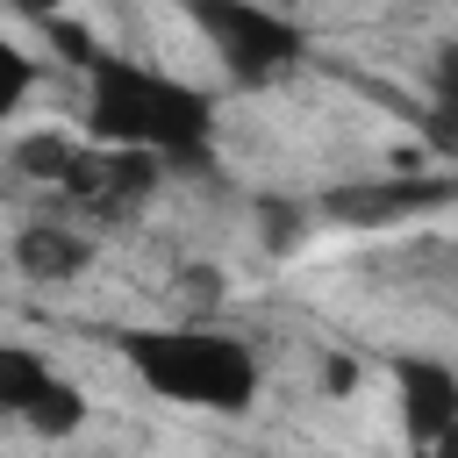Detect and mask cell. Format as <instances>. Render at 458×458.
<instances>
[{"label":"cell","instance_id":"6da1fadb","mask_svg":"<svg viewBox=\"0 0 458 458\" xmlns=\"http://www.w3.org/2000/svg\"><path fill=\"white\" fill-rule=\"evenodd\" d=\"M86 129L107 150H143V157H172V165H200L215 143V100L172 72L129 64V57H100L86 72Z\"/></svg>","mask_w":458,"mask_h":458},{"label":"cell","instance_id":"7a4b0ae2","mask_svg":"<svg viewBox=\"0 0 458 458\" xmlns=\"http://www.w3.org/2000/svg\"><path fill=\"white\" fill-rule=\"evenodd\" d=\"M122 365L179 408H208V415H243L258 401V351L229 329H129L122 336Z\"/></svg>","mask_w":458,"mask_h":458},{"label":"cell","instance_id":"3957f363","mask_svg":"<svg viewBox=\"0 0 458 458\" xmlns=\"http://www.w3.org/2000/svg\"><path fill=\"white\" fill-rule=\"evenodd\" d=\"M179 7L215 43V57L229 64V79H243V86H265V79L293 72L301 50H308V36L293 29V14L272 7V0H179Z\"/></svg>","mask_w":458,"mask_h":458},{"label":"cell","instance_id":"277c9868","mask_svg":"<svg viewBox=\"0 0 458 458\" xmlns=\"http://www.w3.org/2000/svg\"><path fill=\"white\" fill-rule=\"evenodd\" d=\"M394 386H401V422L422 444H437L444 429H458V372L437 365V358H401L394 365Z\"/></svg>","mask_w":458,"mask_h":458},{"label":"cell","instance_id":"5b68a950","mask_svg":"<svg viewBox=\"0 0 458 458\" xmlns=\"http://www.w3.org/2000/svg\"><path fill=\"white\" fill-rule=\"evenodd\" d=\"M458 186L451 179H372V186H344V193H329V215L336 222H365V229H379V222H394V215H422V208H437V200H451Z\"/></svg>","mask_w":458,"mask_h":458},{"label":"cell","instance_id":"8992f818","mask_svg":"<svg viewBox=\"0 0 458 458\" xmlns=\"http://www.w3.org/2000/svg\"><path fill=\"white\" fill-rule=\"evenodd\" d=\"M14 265H21L29 279H50V286H57V279H72V272L86 265V243L64 236L57 222H36V229L14 236Z\"/></svg>","mask_w":458,"mask_h":458},{"label":"cell","instance_id":"52a82bcc","mask_svg":"<svg viewBox=\"0 0 458 458\" xmlns=\"http://www.w3.org/2000/svg\"><path fill=\"white\" fill-rule=\"evenodd\" d=\"M21 422H29L36 437H72V429L86 422V394H79L72 379H57V372H50V379H43L36 394H29V408H21Z\"/></svg>","mask_w":458,"mask_h":458},{"label":"cell","instance_id":"ba28073f","mask_svg":"<svg viewBox=\"0 0 458 458\" xmlns=\"http://www.w3.org/2000/svg\"><path fill=\"white\" fill-rule=\"evenodd\" d=\"M43 379H50V365H43L29 344H0V408H7V415H21Z\"/></svg>","mask_w":458,"mask_h":458},{"label":"cell","instance_id":"9c48e42d","mask_svg":"<svg viewBox=\"0 0 458 458\" xmlns=\"http://www.w3.org/2000/svg\"><path fill=\"white\" fill-rule=\"evenodd\" d=\"M429 136L458 157V43L437 50V100H429Z\"/></svg>","mask_w":458,"mask_h":458},{"label":"cell","instance_id":"30bf717a","mask_svg":"<svg viewBox=\"0 0 458 458\" xmlns=\"http://www.w3.org/2000/svg\"><path fill=\"white\" fill-rule=\"evenodd\" d=\"M79 165V150L57 136V129H43V136H21L14 143V172H29V179H64Z\"/></svg>","mask_w":458,"mask_h":458},{"label":"cell","instance_id":"8fae6325","mask_svg":"<svg viewBox=\"0 0 458 458\" xmlns=\"http://www.w3.org/2000/svg\"><path fill=\"white\" fill-rule=\"evenodd\" d=\"M29 86H36L29 57H21V50H0V114H14V107L29 100Z\"/></svg>","mask_w":458,"mask_h":458},{"label":"cell","instance_id":"7c38bea8","mask_svg":"<svg viewBox=\"0 0 458 458\" xmlns=\"http://www.w3.org/2000/svg\"><path fill=\"white\" fill-rule=\"evenodd\" d=\"M57 7L64 0H14V14H43V21H57Z\"/></svg>","mask_w":458,"mask_h":458},{"label":"cell","instance_id":"4fadbf2b","mask_svg":"<svg viewBox=\"0 0 458 458\" xmlns=\"http://www.w3.org/2000/svg\"><path fill=\"white\" fill-rule=\"evenodd\" d=\"M422 458H458V429H444L437 444H422Z\"/></svg>","mask_w":458,"mask_h":458},{"label":"cell","instance_id":"5bb4252c","mask_svg":"<svg viewBox=\"0 0 458 458\" xmlns=\"http://www.w3.org/2000/svg\"><path fill=\"white\" fill-rule=\"evenodd\" d=\"M272 7H279V0H272ZM286 7H293V0H286Z\"/></svg>","mask_w":458,"mask_h":458}]
</instances>
